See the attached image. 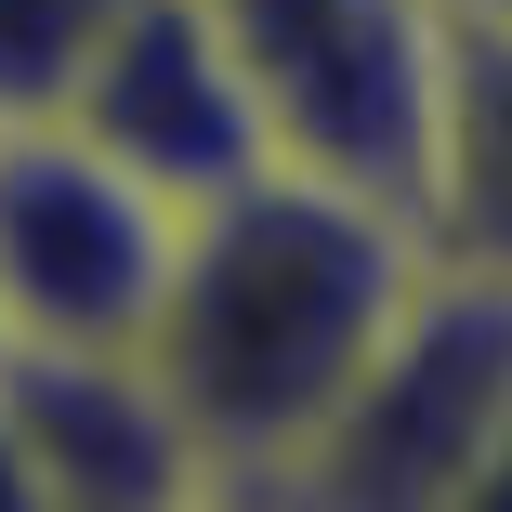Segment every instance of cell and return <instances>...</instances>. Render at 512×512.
Wrapping results in <instances>:
<instances>
[{
	"label": "cell",
	"instance_id": "9c48e42d",
	"mask_svg": "<svg viewBox=\"0 0 512 512\" xmlns=\"http://www.w3.org/2000/svg\"><path fill=\"white\" fill-rule=\"evenodd\" d=\"M460 512H512V421H499V447L473 460V486H460Z\"/></svg>",
	"mask_w": 512,
	"mask_h": 512
},
{
	"label": "cell",
	"instance_id": "52a82bcc",
	"mask_svg": "<svg viewBox=\"0 0 512 512\" xmlns=\"http://www.w3.org/2000/svg\"><path fill=\"white\" fill-rule=\"evenodd\" d=\"M407 224H421L434 263L512 276V27H473V14L434 27V106H421Z\"/></svg>",
	"mask_w": 512,
	"mask_h": 512
},
{
	"label": "cell",
	"instance_id": "277c9868",
	"mask_svg": "<svg viewBox=\"0 0 512 512\" xmlns=\"http://www.w3.org/2000/svg\"><path fill=\"white\" fill-rule=\"evenodd\" d=\"M171 197L66 119H0V342H145Z\"/></svg>",
	"mask_w": 512,
	"mask_h": 512
},
{
	"label": "cell",
	"instance_id": "8992f818",
	"mask_svg": "<svg viewBox=\"0 0 512 512\" xmlns=\"http://www.w3.org/2000/svg\"><path fill=\"white\" fill-rule=\"evenodd\" d=\"M53 119L92 132L132 184H158L171 211H197V197H224L237 171H263L250 79H237V53L211 40V14H197V0H132Z\"/></svg>",
	"mask_w": 512,
	"mask_h": 512
},
{
	"label": "cell",
	"instance_id": "5b68a950",
	"mask_svg": "<svg viewBox=\"0 0 512 512\" xmlns=\"http://www.w3.org/2000/svg\"><path fill=\"white\" fill-rule=\"evenodd\" d=\"M0 434L27 512H184L211 499L171 394L132 342H0Z\"/></svg>",
	"mask_w": 512,
	"mask_h": 512
},
{
	"label": "cell",
	"instance_id": "30bf717a",
	"mask_svg": "<svg viewBox=\"0 0 512 512\" xmlns=\"http://www.w3.org/2000/svg\"><path fill=\"white\" fill-rule=\"evenodd\" d=\"M434 14H473V27H512V0H434Z\"/></svg>",
	"mask_w": 512,
	"mask_h": 512
},
{
	"label": "cell",
	"instance_id": "6da1fadb",
	"mask_svg": "<svg viewBox=\"0 0 512 512\" xmlns=\"http://www.w3.org/2000/svg\"><path fill=\"white\" fill-rule=\"evenodd\" d=\"M407 276H421V224L394 197L276 171V158L171 224V276L145 302L132 355L158 368L211 499H289L302 486L355 368L381 355Z\"/></svg>",
	"mask_w": 512,
	"mask_h": 512
},
{
	"label": "cell",
	"instance_id": "7a4b0ae2",
	"mask_svg": "<svg viewBox=\"0 0 512 512\" xmlns=\"http://www.w3.org/2000/svg\"><path fill=\"white\" fill-rule=\"evenodd\" d=\"M512 421V276L486 263H434L407 276L381 355L355 368L342 421L316 434L289 499H329V512H460L473 460Z\"/></svg>",
	"mask_w": 512,
	"mask_h": 512
},
{
	"label": "cell",
	"instance_id": "3957f363",
	"mask_svg": "<svg viewBox=\"0 0 512 512\" xmlns=\"http://www.w3.org/2000/svg\"><path fill=\"white\" fill-rule=\"evenodd\" d=\"M211 40L250 79V119L276 171H316L355 197H394L421 171V106H434V0H197Z\"/></svg>",
	"mask_w": 512,
	"mask_h": 512
},
{
	"label": "cell",
	"instance_id": "ba28073f",
	"mask_svg": "<svg viewBox=\"0 0 512 512\" xmlns=\"http://www.w3.org/2000/svg\"><path fill=\"white\" fill-rule=\"evenodd\" d=\"M132 0H0V119H53Z\"/></svg>",
	"mask_w": 512,
	"mask_h": 512
}]
</instances>
